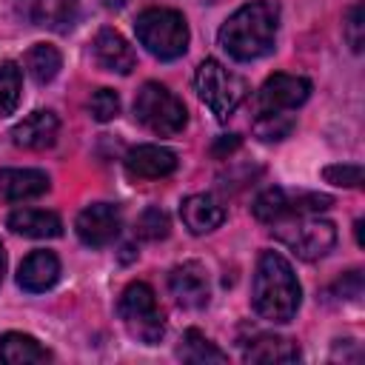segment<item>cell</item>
I'll use <instances>...</instances> for the list:
<instances>
[{
	"instance_id": "cell-1",
	"label": "cell",
	"mask_w": 365,
	"mask_h": 365,
	"mask_svg": "<svg viewBox=\"0 0 365 365\" xmlns=\"http://www.w3.org/2000/svg\"><path fill=\"white\" fill-rule=\"evenodd\" d=\"M279 26V9L271 0H251L237 9L220 29V46L240 63L265 57L274 48Z\"/></svg>"
},
{
	"instance_id": "cell-2",
	"label": "cell",
	"mask_w": 365,
	"mask_h": 365,
	"mask_svg": "<svg viewBox=\"0 0 365 365\" xmlns=\"http://www.w3.org/2000/svg\"><path fill=\"white\" fill-rule=\"evenodd\" d=\"M299 299L302 291L291 262L277 251H262L251 285L254 311L268 322H291L299 308Z\"/></svg>"
},
{
	"instance_id": "cell-3",
	"label": "cell",
	"mask_w": 365,
	"mask_h": 365,
	"mask_svg": "<svg viewBox=\"0 0 365 365\" xmlns=\"http://www.w3.org/2000/svg\"><path fill=\"white\" fill-rule=\"evenodd\" d=\"M140 46L157 60H177L188 48L185 17L174 9H145L134 23Z\"/></svg>"
},
{
	"instance_id": "cell-4",
	"label": "cell",
	"mask_w": 365,
	"mask_h": 365,
	"mask_svg": "<svg viewBox=\"0 0 365 365\" xmlns=\"http://www.w3.org/2000/svg\"><path fill=\"white\" fill-rule=\"evenodd\" d=\"M194 88L220 123H225L237 111V106L245 100V91H248L240 74H234L231 68H225L220 60H211V57L197 66Z\"/></svg>"
},
{
	"instance_id": "cell-5",
	"label": "cell",
	"mask_w": 365,
	"mask_h": 365,
	"mask_svg": "<svg viewBox=\"0 0 365 365\" xmlns=\"http://www.w3.org/2000/svg\"><path fill=\"white\" fill-rule=\"evenodd\" d=\"M134 117L160 137H174L185 128V106L163 83H145L134 100Z\"/></svg>"
},
{
	"instance_id": "cell-6",
	"label": "cell",
	"mask_w": 365,
	"mask_h": 365,
	"mask_svg": "<svg viewBox=\"0 0 365 365\" xmlns=\"http://www.w3.org/2000/svg\"><path fill=\"white\" fill-rule=\"evenodd\" d=\"M120 319L125 325V331L143 342V345H157L165 334V319H163V311L157 305V297L154 291L145 285V282H131L123 297H120Z\"/></svg>"
},
{
	"instance_id": "cell-7",
	"label": "cell",
	"mask_w": 365,
	"mask_h": 365,
	"mask_svg": "<svg viewBox=\"0 0 365 365\" xmlns=\"http://www.w3.org/2000/svg\"><path fill=\"white\" fill-rule=\"evenodd\" d=\"M274 237L288 245L299 259H319L336 242V228L331 220L317 214H299L282 222H274Z\"/></svg>"
},
{
	"instance_id": "cell-8",
	"label": "cell",
	"mask_w": 365,
	"mask_h": 365,
	"mask_svg": "<svg viewBox=\"0 0 365 365\" xmlns=\"http://www.w3.org/2000/svg\"><path fill=\"white\" fill-rule=\"evenodd\" d=\"M334 200L325 194H314V191H285V188H268L254 200V217L259 222H282L299 214H317L322 208H328Z\"/></svg>"
},
{
	"instance_id": "cell-9",
	"label": "cell",
	"mask_w": 365,
	"mask_h": 365,
	"mask_svg": "<svg viewBox=\"0 0 365 365\" xmlns=\"http://www.w3.org/2000/svg\"><path fill=\"white\" fill-rule=\"evenodd\" d=\"M74 228H77L80 242H86L91 248H103L117 240V234L123 228V217H120V208L111 202H91L77 214Z\"/></svg>"
},
{
	"instance_id": "cell-10",
	"label": "cell",
	"mask_w": 365,
	"mask_h": 365,
	"mask_svg": "<svg viewBox=\"0 0 365 365\" xmlns=\"http://www.w3.org/2000/svg\"><path fill=\"white\" fill-rule=\"evenodd\" d=\"M311 94V83L299 74H271L259 88L262 111H291L302 106Z\"/></svg>"
},
{
	"instance_id": "cell-11",
	"label": "cell",
	"mask_w": 365,
	"mask_h": 365,
	"mask_svg": "<svg viewBox=\"0 0 365 365\" xmlns=\"http://www.w3.org/2000/svg\"><path fill=\"white\" fill-rule=\"evenodd\" d=\"M168 288H171V297L182 308H191V311L205 308L208 305V297H211L208 274H205V268L200 262H182V265H177L168 274Z\"/></svg>"
},
{
	"instance_id": "cell-12",
	"label": "cell",
	"mask_w": 365,
	"mask_h": 365,
	"mask_svg": "<svg viewBox=\"0 0 365 365\" xmlns=\"http://www.w3.org/2000/svg\"><path fill=\"white\" fill-rule=\"evenodd\" d=\"M123 163L131 180H163L177 171V154L163 145H137Z\"/></svg>"
},
{
	"instance_id": "cell-13",
	"label": "cell",
	"mask_w": 365,
	"mask_h": 365,
	"mask_svg": "<svg viewBox=\"0 0 365 365\" xmlns=\"http://www.w3.org/2000/svg\"><path fill=\"white\" fill-rule=\"evenodd\" d=\"M57 131H60V120H57V114L40 108V111H31L29 117H23V120L11 128V143H14L17 148L40 151V148L54 145Z\"/></svg>"
},
{
	"instance_id": "cell-14",
	"label": "cell",
	"mask_w": 365,
	"mask_h": 365,
	"mask_svg": "<svg viewBox=\"0 0 365 365\" xmlns=\"http://www.w3.org/2000/svg\"><path fill=\"white\" fill-rule=\"evenodd\" d=\"M91 48H94L97 63H100L106 71L128 74V71L137 66L134 48H131L128 40H125L120 31H114V29H100L97 37H94V43H91Z\"/></svg>"
},
{
	"instance_id": "cell-15",
	"label": "cell",
	"mask_w": 365,
	"mask_h": 365,
	"mask_svg": "<svg viewBox=\"0 0 365 365\" xmlns=\"http://www.w3.org/2000/svg\"><path fill=\"white\" fill-rule=\"evenodd\" d=\"M80 0H20V11L40 29L66 31L77 17Z\"/></svg>"
},
{
	"instance_id": "cell-16",
	"label": "cell",
	"mask_w": 365,
	"mask_h": 365,
	"mask_svg": "<svg viewBox=\"0 0 365 365\" xmlns=\"http://www.w3.org/2000/svg\"><path fill=\"white\" fill-rule=\"evenodd\" d=\"M60 279V259L51 251H31L17 271V282L23 291L29 294H40L48 291L54 282Z\"/></svg>"
},
{
	"instance_id": "cell-17",
	"label": "cell",
	"mask_w": 365,
	"mask_h": 365,
	"mask_svg": "<svg viewBox=\"0 0 365 365\" xmlns=\"http://www.w3.org/2000/svg\"><path fill=\"white\" fill-rule=\"evenodd\" d=\"M48 191V174L37 168H3L0 171V197L9 202L34 200Z\"/></svg>"
},
{
	"instance_id": "cell-18",
	"label": "cell",
	"mask_w": 365,
	"mask_h": 365,
	"mask_svg": "<svg viewBox=\"0 0 365 365\" xmlns=\"http://www.w3.org/2000/svg\"><path fill=\"white\" fill-rule=\"evenodd\" d=\"M180 217L191 234H208L225 222V208L211 194H191L182 200Z\"/></svg>"
},
{
	"instance_id": "cell-19",
	"label": "cell",
	"mask_w": 365,
	"mask_h": 365,
	"mask_svg": "<svg viewBox=\"0 0 365 365\" xmlns=\"http://www.w3.org/2000/svg\"><path fill=\"white\" fill-rule=\"evenodd\" d=\"M9 228L14 234L31 237V240H51L60 237L63 222L54 211H43V208H17L9 214Z\"/></svg>"
},
{
	"instance_id": "cell-20",
	"label": "cell",
	"mask_w": 365,
	"mask_h": 365,
	"mask_svg": "<svg viewBox=\"0 0 365 365\" xmlns=\"http://www.w3.org/2000/svg\"><path fill=\"white\" fill-rule=\"evenodd\" d=\"M245 362H297L299 359V348L297 342L277 336V334H257L248 339L245 351H242Z\"/></svg>"
},
{
	"instance_id": "cell-21",
	"label": "cell",
	"mask_w": 365,
	"mask_h": 365,
	"mask_svg": "<svg viewBox=\"0 0 365 365\" xmlns=\"http://www.w3.org/2000/svg\"><path fill=\"white\" fill-rule=\"evenodd\" d=\"M0 359L9 365H31V362L51 359V354L34 336L20 334V331H9L0 336Z\"/></svg>"
},
{
	"instance_id": "cell-22",
	"label": "cell",
	"mask_w": 365,
	"mask_h": 365,
	"mask_svg": "<svg viewBox=\"0 0 365 365\" xmlns=\"http://www.w3.org/2000/svg\"><path fill=\"white\" fill-rule=\"evenodd\" d=\"M60 66H63V57H60V51L54 48V46H48V43H37V46H31L29 51H26V71H29V77L34 80V83H51L54 77H57V71H60Z\"/></svg>"
},
{
	"instance_id": "cell-23",
	"label": "cell",
	"mask_w": 365,
	"mask_h": 365,
	"mask_svg": "<svg viewBox=\"0 0 365 365\" xmlns=\"http://www.w3.org/2000/svg\"><path fill=\"white\" fill-rule=\"evenodd\" d=\"M180 359L185 362H194V365H208V362H225V351H220L205 334H200L197 328H188L182 334V342H180Z\"/></svg>"
},
{
	"instance_id": "cell-24",
	"label": "cell",
	"mask_w": 365,
	"mask_h": 365,
	"mask_svg": "<svg viewBox=\"0 0 365 365\" xmlns=\"http://www.w3.org/2000/svg\"><path fill=\"white\" fill-rule=\"evenodd\" d=\"M294 128V117L288 111H262L257 120H254V134L265 143H279L291 134Z\"/></svg>"
},
{
	"instance_id": "cell-25",
	"label": "cell",
	"mask_w": 365,
	"mask_h": 365,
	"mask_svg": "<svg viewBox=\"0 0 365 365\" xmlns=\"http://www.w3.org/2000/svg\"><path fill=\"white\" fill-rule=\"evenodd\" d=\"M20 86H23V77H20V68L14 63H0V117L11 114L20 103Z\"/></svg>"
},
{
	"instance_id": "cell-26",
	"label": "cell",
	"mask_w": 365,
	"mask_h": 365,
	"mask_svg": "<svg viewBox=\"0 0 365 365\" xmlns=\"http://www.w3.org/2000/svg\"><path fill=\"white\" fill-rule=\"evenodd\" d=\"M168 214L163 211V208H157V205H151V208H145L143 214H140V220H137V237L140 240H163V237H168Z\"/></svg>"
},
{
	"instance_id": "cell-27",
	"label": "cell",
	"mask_w": 365,
	"mask_h": 365,
	"mask_svg": "<svg viewBox=\"0 0 365 365\" xmlns=\"http://www.w3.org/2000/svg\"><path fill=\"white\" fill-rule=\"evenodd\" d=\"M88 114L97 120V123H108L120 114V97L114 88H97L88 100Z\"/></svg>"
},
{
	"instance_id": "cell-28",
	"label": "cell",
	"mask_w": 365,
	"mask_h": 365,
	"mask_svg": "<svg viewBox=\"0 0 365 365\" xmlns=\"http://www.w3.org/2000/svg\"><path fill=\"white\" fill-rule=\"evenodd\" d=\"M342 31H345V40L351 43L354 51H362V43H365V14H362V3H354L345 14V23H342Z\"/></svg>"
},
{
	"instance_id": "cell-29",
	"label": "cell",
	"mask_w": 365,
	"mask_h": 365,
	"mask_svg": "<svg viewBox=\"0 0 365 365\" xmlns=\"http://www.w3.org/2000/svg\"><path fill=\"white\" fill-rule=\"evenodd\" d=\"M325 180L334 182V185L359 188V182H362V165H328L325 168Z\"/></svg>"
},
{
	"instance_id": "cell-30",
	"label": "cell",
	"mask_w": 365,
	"mask_h": 365,
	"mask_svg": "<svg viewBox=\"0 0 365 365\" xmlns=\"http://www.w3.org/2000/svg\"><path fill=\"white\" fill-rule=\"evenodd\" d=\"M3 274H6V248L0 242V282H3Z\"/></svg>"
},
{
	"instance_id": "cell-31",
	"label": "cell",
	"mask_w": 365,
	"mask_h": 365,
	"mask_svg": "<svg viewBox=\"0 0 365 365\" xmlns=\"http://www.w3.org/2000/svg\"><path fill=\"white\" fill-rule=\"evenodd\" d=\"M103 3H106V9H120L125 0H103Z\"/></svg>"
}]
</instances>
